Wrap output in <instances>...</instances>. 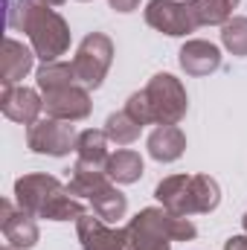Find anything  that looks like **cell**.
<instances>
[{
  "label": "cell",
  "mask_w": 247,
  "mask_h": 250,
  "mask_svg": "<svg viewBox=\"0 0 247 250\" xmlns=\"http://www.w3.org/2000/svg\"><path fill=\"white\" fill-rule=\"evenodd\" d=\"M186 90L172 73H157L140 93H134L125 111L140 125H178L186 114Z\"/></svg>",
  "instance_id": "cell-1"
},
{
  "label": "cell",
  "mask_w": 247,
  "mask_h": 250,
  "mask_svg": "<svg viewBox=\"0 0 247 250\" xmlns=\"http://www.w3.org/2000/svg\"><path fill=\"white\" fill-rule=\"evenodd\" d=\"M154 195L175 215L212 212L218 207V201H221L218 184L209 175H172V178L157 184Z\"/></svg>",
  "instance_id": "cell-2"
},
{
  "label": "cell",
  "mask_w": 247,
  "mask_h": 250,
  "mask_svg": "<svg viewBox=\"0 0 247 250\" xmlns=\"http://www.w3.org/2000/svg\"><path fill=\"white\" fill-rule=\"evenodd\" d=\"M21 29L29 35L32 41V53L44 64L59 62V56L67 53L70 47V29L64 23V18L53 9V6H41V3H29Z\"/></svg>",
  "instance_id": "cell-3"
},
{
  "label": "cell",
  "mask_w": 247,
  "mask_h": 250,
  "mask_svg": "<svg viewBox=\"0 0 247 250\" xmlns=\"http://www.w3.org/2000/svg\"><path fill=\"white\" fill-rule=\"evenodd\" d=\"M114 62V44L108 35L102 32H90L82 44H79V53L73 59V70H76V79L90 90V87H99L108 67Z\"/></svg>",
  "instance_id": "cell-4"
},
{
  "label": "cell",
  "mask_w": 247,
  "mask_h": 250,
  "mask_svg": "<svg viewBox=\"0 0 247 250\" xmlns=\"http://www.w3.org/2000/svg\"><path fill=\"white\" fill-rule=\"evenodd\" d=\"M79 137L76 128L67 120H35L32 125H26V146L38 154H50V157H64L70 148H76Z\"/></svg>",
  "instance_id": "cell-5"
},
{
  "label": "cell",
  "mask_w": 247,
  "mask_h": 250,
  "mask_svg": "<svg viewBox=\"0 0 247 250\" xmlns=\"http://www.w3.org/2000/svg\"><path fill=\"white\" fill-rule=\"evenodd\" d=\"M145 23L166 35H189L201 26L192 0H151L145 9Z\"/></svg>",
  "instance_id": "cell-6"
},
{
  "label": "cell",
  "mask_w": 247,
  "mask_h": 250,
  "mask_svg": "<svg viewBox=\"0 0 247 250\" xmlns=\"http://www.w3.org/2000/svg\"><path fill=\"white\" fill-rule=\"evenodd\" d=\"M62 181L53 178V175H23L15 181V198H18V207L32 212V215H44V209L50 207V201L62 192Z\"/></svg>",
  "instance_id": "cell-7"
},
{
  "label": "cell",
  "mask_w": 247,
  "mask_h": 250,
  "mask_svg": "<svg viewBox=\"0 0 247 250\" xmlns=\"http://www.w3.org/2000/svg\"><path fill=\"white\" fill-rule=\"evenodd\" d=\"M44 108L50 117L56 120H67V123H76V120H84L90 114V93L84 84H64L56 87L50 93H44Z\"/></svg>",
  "instance_id": "cell-8"
},
{
  "label": "cell",
  "mask_w": 247,
  "mask_h": 250,
  "mask_svg": "<svg viewBox=\"0 0 247 250\" xmlns=\"http://www.w3.org/2000/svg\"><path fill=\"white\" fill-rule=\"evenodd\" d=\"M79 242H82V250H134L128 227L111 230V227H105V221L99 215L79 218Z\"/></svg>",
  "instance_id": "cell-9"
},
{
  "label": "cell",
  "mask_w": 247,
  "mask_h": 250,
  "mask_svg": "<svg viewBox=\"0 0 247 250\" xmlns=\"http://www.w3.org/2000/svg\"><path fill=\"white\" fill-rule=\"evenodd\" d=\"M0 227H3L9 248L15 250H29L38 242V224H35L32 212H26L21 207L15 209L12 201H0Z\"/></svg>",
  "instance_id": "cell-10"
},
{
  "label": "cell",
  "mask_w": 247,
  "mask_h": 250,
  "mask_svg": "<svg viewBox=\"0 0 247 250\" xmlns=\"http://www.w3.org/2000/svg\"><path fill=\"white\" fill-rule=\"evenodd\" d=\"M0 108L3 114L12 120V123H23L32 125L38 120L41 108H44V99L32 90V87H3V96H0Z\"/></svg>",
  "instance_id": "cell-11"
},
{
  "label": "cell",
  "mask_w": 247,
  "mask_h": 250,
  "mask_svg": "<svg viewBox=\"0 0 247 250\" xmlns=\"http://www.w3.org/2000/svg\"><path fill=\"white\" fill-rule=\"evenodd\" d=\"M181 67L189 76H206L221 67V53L209 41H186L181 47Z\"/></svg>",
  "instance_id": "cell-12"
},
{
  "label": "cell",
  "mask_w": 247,
  "mask_h": 250,
  "mask_svg": "<svg viewBox=\"0 0 247 250\" xmlns=\"http://www.w3.org/2000/svg\"><path fill=\"white\" fill-rule=\"evenodd\" d=\"M186 137L178 125H157L148 137V154L160 163H172L184 154Z\"/></svg>",
  "instance_id": "cell-13"
},
{
  "label": "cell",
  "mask_w": 247,
  "mask_h": 250,
  "mask_svg": "<svg viewBox=\"0 0 247 250\" xmlns=\"http://www.w3.org/2000/svg\"><path fill=\"white\" fill-rule=\"evenodd\" d=\"M32 59L35 53L29 47H23L15 38H6L3 41V87H15L32 70Z\"/></svg>",
  "instance_id": "cell-14"
},
{
  "label": "cell",
  "mask_w": 247,
  "mask_h": 250,
  "mask_svg": "<svg viewBox=\"0 0 247 250\" xmlns=\"http://www.w3.org/2000/svg\"><path fill=\"white\" fill-rule=\"evenodd\" d=\"M76 148H79V160H76V163H82V166H87V169L105 172V166H108V160H111V154H108V134H105V131H93V128L82 131Z\"/></svg>",
  "instance_id": "cell-15"
},
{
  "label": "cell",
  "mask_w": 247,
  "mask_h": 250,
  "mask_svg": "<svg viewBox=\"0 0 247 250\" xmlns=\"http://www.w3.org/2000/svg\"><path fill=\"white\" fill-rule=\"evenodd\" d=\"M105 175L114 184H134V181L143 178V157L131 148H123V151L111 154V160L105 166Z\"/></svg>",
  "instance_id": "cell-16"
},
{
  "label": "cell",
  "mask_w": 247,
  "mask_h": 250,
  "mask_svg": "<svg viewBox=\"0 0 247 250\" xmlns=\"http://www.w3.org/2000/svg\"><path fill=\"white\" fill-rule=\"evenodd\" d=\"M90 204H93V212H96L102 221H108V224H117L120 218H125V209H128L125 195L114 187V184H108L102 192H96V195L90 198Z\"/></svg>",
  "instance_id": "cell-17"
},
{
  "label": "cell",
  "mask_w": 247,
  "mask_h": 250,
  "mask_svg": "<svg viewBox=\"0 0 247 250\" xmlns=\"http://www.w3.org/2000/svg\"><path fill=\"white\" fill-rule=\"evenodd\" d=\"M140 128H143V125L137 123L128 111H117V114L108 117L105 134H108V140H114L117 146H128V143H134V140L140 137Z\"/></svg>",
  "instance_id": "cell-18"
},
{
  "label": "cell",
  "mask_w": 247,
  "mask_h": 250,
  "mask_svg": "<svg viewBox=\"0 0 247 250\" xmlns=\"http://www.w3.org/2000/svg\"><path fill=\"white\" fill-rule=\"evenodd\" d=\"M73 82H79V79H76L73 64H67V62H50L38 70V87L44 93H50L56 87H64V84H73Z\"/></svg>",
  "instance_id": "cell-19"
},
{
  "label": "cell",
  "mask_w": 247,
  "mask_h": 250,
  "mask_svg": "<svg viewBox=\"0 0 247 250\" xmlns=\"http://www.w3.org/2000/svg\"><path fill=\"white\" fill-rule=\"evenodd\" d=\"M195 3V15L201 21V26H212V23H227L233 9L239 6V0H192Z\"/></svg>",
  "instance_id": "cell-20"
},
{
  "label": "cell",
  "mask_w": 247,
  "mask_h": 250,
  "mask_svg": "<svg viewBox=\"0 0 247 250\" xmlns=\"http://www.w3.org/2000/svg\"><path fill=\"white\" fill-rule=\"evenodd\" d=\"M221 41L233 56H247V18H233L221 29Z\"/></svg>",
  "instance_id": "cell-21"
},
{
  "label": "cell",
  "mask_w": 247,
  "mask_h": 250,
  "mask_svg": "<svg viewBox=\"0 0 247 250\" xmlns=\"http://www.w3.org/2000/svg\"><path fill=\"white\" fill-rule=\"evenodd\" d=\"M111 3V9H117V12H134L137 6H140V0H108Z\"/></svg>",
  "instance_id": "cell-22"
},
{
  "label": "cell",
  "mask_w": 247,
  "mask_h": 250,
  "mask_svg": "<svg viewBox=\"0 0 247 250\" xmlns=\"http://www.w3.org/2000/svg\"><path fill=\"white\" fill-rule=\"evenodd\" d=\"M224 250H247V236H233V239L224 245Z\"/></svg>",
  "instance_id": "cell-23"
},
{
  "label": "cell",
  "mask_w": 247,
  "mask_h": 250,
  "mask_svg": "<svg viewBox=\"0 0 247 250\" xmlns=\"http://www.w3.org/2000/svg\"><path fill=\"white\" fill-rule=\"evenodd\" d=\"M35 3H41V6H62L64 0H35Z\"/></svg>",
  "instance_id": "cell-24"
},
{
  "label": "cell",
  "mask_w": 247,
  "mask_h": 250,
  "mask_svg": "<svg viewBox=\"0 0 247 250\" xmlns=\"http://www.w3.org/2000/svg\"><path fill=\"white\" fill-rule=\"evenodd\" d=\"M245 230H247V215H245Z\"/></svg>",
  "instance_id": "cell-25"
},
{
  "label": "cell",
  "mask_w": 247,
  "mask_h": 250,
  "mask_svg": "<svg viewBox=\"0 0 247 250\" xmlns=\"http://www.w3.org/2000/svg\"><path fill=\"white\" fill-rule=\"evenodd\" d=\"M3 250H15V248H3Z\"/></svg>",
  "instance_id": "cell-26"
}]
</instances>
